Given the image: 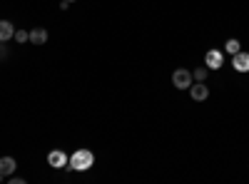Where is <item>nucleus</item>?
<instances>
[{
	"label": "nucleus",
	"instance_id": "1",
	"mask_svg": "<svg viewBox=\"0 0 249 184\" xmlns=\"http://www.w3.org/2000/svg\"><path fill=\"white\" fill-rule=\"evenodd\" d=\"M95 165V154L90 152V150H77V152H72V157H70V162H68V172H88L90 167Z\"/></svg>",
	"mask_w": 249,
	"mask_h": 184
},
{
	"label": "nucleus",
	"instance_id": "2",
	"mask_svg": "<svg viewBox=\"0 0 249 184\" xmlns=\"http://www.w3.org/2000/svg\"><path fill=\"white\" fill-rule=\"evenodd\" d=\"M192 83H195V77H192V72H190V70L179 67V70H175V72H172V85H175L177 90H190V87H192Z\"/></svg>",
	"mask_w": 249,
	"mask_h": 184
},
{
	"label": "nucleus",
	"instance_id": "3",
	"mask_svg": "<svg viewBox=\"0 0 249 184\" xmlns=\"http://www.w3.org/2000/svg\"><path fill=\"white\" fill-rule=\"evenodd\" d=\"M48 162H50V167H55V169H65L68 162H70V157H68L65 152H60V150H53V152L48 154Z\"/></svg>",
	"mask_w": 249,
	"mask_h": 184
},
{
	"label": "nucleus",
	"instance_id": "4",
	"mask_svg": "<svg viewBox=\"0 0 249 184\" xmlns=\"http://www.w3.org/2000/svg\"><path fill=\"white\" fill-rule=\"evenodd\" d=\"M232 67L237 70V72H249V52H237V55H232Z\"/></svg>",
	"mask_w": 249,
	"mask_h": 184
},
{
	"label": "nucleus",
	"instance_id": "5",
	"mask_svg": "<svg viewBox=\"0 0 249 184\" xmlns=\"http://www.w3.org/2000/svg\"><path fill=\"white\" fill-rule=\"evenodd\" d=\"M15 159L13 157H0V182H5L13 172H15Z\"/></svg>",
	"mask_w": 249,
	"mask_h": 184
},
{
	"label": "nucleus",
	"instance_id": "6",
	"mask_svg": "<svg viewBox=\"0 0 249 184\" xmlns=\"http://www.w3.org/2000/svg\"><path fill=\"white\" fill-rule=\"evenodd\" d=\"M224 63V55L219 50H210L207 52V70H219Z\"/></svg>",
	"mask_w": 249,
	"mask_h": 184
},
{
	"label": "nucleus",
	"instance_id": "7",
	"mask_svg": "<svg viewBox=\"0 0 249 184\" xmlns=\"http://www.w3.org/2000/svg\"><path fill=\"white\" fill-rule=\"evenodd\" d=\"M190 95H192V100L202 102V100H207V97H210V87H207L204 83H192V87H190Z\"/></svg>",
	"mask_w": 249,
	"mask_h": 184
},
{
	"label": "nucleus",
	"instance_id": "8",
	"mask_svg": "<svg viewBox=\"0 0 249 184\" xmlns=\"http://www.w3.org/2000/svg\"><path fill=\"white\" fill-rule=\"evenodd\" d=\"M15 37V28L10 20H0V43H8V40Z\"/></svg>",
	"mask_w": 249,
	"mask_h": 184
},
{
	"label": "nucleus",
	"instance_id": "9",
	"mask_svg": "<svg viewBox=\"0 0 249 184\" xmlns=\"http://www.w3.org/2000/svg\"><path fill=\"white\" fill-rule=\"evenodd\" d=\"M30 43L33 45H45L48 43V30L45 28H33L30 30Z\"/></svg>",
	"mask_w": 249,
	"mask_h": 184
},
{
	"label": "nucleus",
	"instance_id": "10",
	"mask_svg": "<svg viewBox=\"0 0 249 184\" xmlns=\"http://www.w3.org/2000/svg\"><path fill=\"white\" fill-rule=\"evenodd\" d=\"M224 52H230V55H237L239 52V40H227V45H224Z\"/></svg>",
	"mask_w": 249,
	"mask_h": 184
},
{
	"label": "nucleus",
	"instance_id": "11",
	"mask_svg": "<svg viewBox=\"0 0 249 184\" xmlns=\"http://www.w3.org/2000/svg\"><path fill=\"white\" fill-rule=\"evenodd\" d=\"M192 77L197 80V83H204V80H207V67H197V70L192 72Z\"/></svg>",
	"mask_w": 249,
	"mask_h": 184
},
{
	"label": "nucleus",
	"instance_id": "12",
	"mask_svg": "<svg viewBox=\"0 0 249 184\" xmlns=\"http://www.w3.org/2000/svg\"><path fill=\"white\" fill-rule=\"evenodd\" d=\"M15 40H18V43H30V33H25V30H15Z\"/></svg>",
	"mask_w": 249,
	"mask_h": 184
},
{
	"label": "nucleus",
	"instance_id": "13",
	"mask_svg": "<svg viewBox=\"0 0 249 184\" xmlns=\"http://www.w3.org/2000/svg\"><path fill=\"white\" fill-rule=\"evenodd\" d=\"M8 182H13V184H25V179H23V177H13V174L8 177Z\"/></svg>",
	"mask_w": 249,
	"mask_h": 184
},
{
	"label": "nucleus",
	"instance_id": "14",
	"mask_svg": "<svg viewBox=\"0 0 249 184\" xmlns=\"http://www.w3.org/2000/svg\"><path fill=\"white\" fill-rule=\"evenodd\" d=\"M8 57V50H5V45H0V60H5Z\"/></svg>",
	"mask_w": 249,
	"mask_h": 184
},
{
	"label": "nucleus",
	"instance_id": "15",
	"mask_svg": "<svg viewBox=\"0 0 249 184\" xmlns=\"http://www.w3.org/2000/svg\"><path fill=\"white\" fill-rule=\"evenodd\" d=\"M68 3H75V0H68Z\"/></svg>",
	"mask_w": 249,
	"mask_h": 184
}]
</instances>
